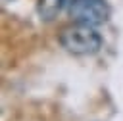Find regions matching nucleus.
<instances>
[{"label": "nucleus", "instance_id": "f03ea898", "mask_svg": "<svg viewBox=\"0 0 123 121\" xmlns=\"http://www.w3.org/2000/svg\"><path fill=\"white\" fill-rule=\"evenodd\" d=\"M67 13L75 23L100 27L110 19L111 8L106 0H69Z\"/></svg>", "mask_w": 123, "mask_h": 121}, {"label": "nucleus", "instance_id": "20e7f679", "mask_svg": "<svg viewBox=\"0 0 123 121\" xmlns=\"http://www.w3.org/2000/svg\"><path fill=\"white\" fill-rule=\"evenodd\" d=\"M4 2H12V0H4Z\"/></svg>", "mask_w": 123, "mask_h": 121}, {"label": "nucleus", "instance_id": "f257e3e1", "mask_svg": "<svg viewBox=\"0 0 123 121\" xmlns=\"http://www.w3.org/2000/svg\"><path fill=\"white\" fill-rule=\"evenodd\" d=\"M102 35L85 23H75L60 33V44L75 56H92L102 48Z\"/></svg>", "mask_w": 123, "mask_h": 121}, {"label": "nucleus", "instance_id": "7ed1b4c3", "mask_svg": "<svg viewBox=\"0 0 123 121\" xmlns=\"http://www.w3.org/2000/svg\"><path fill=\"white\" fill-rule=\"evenodd\" d=\"M69 4V0H38L37 2V13L42 21H54L58 13Z\"/></svg>", "mask_w": 123, "mask_h": 121}]
</instances>
